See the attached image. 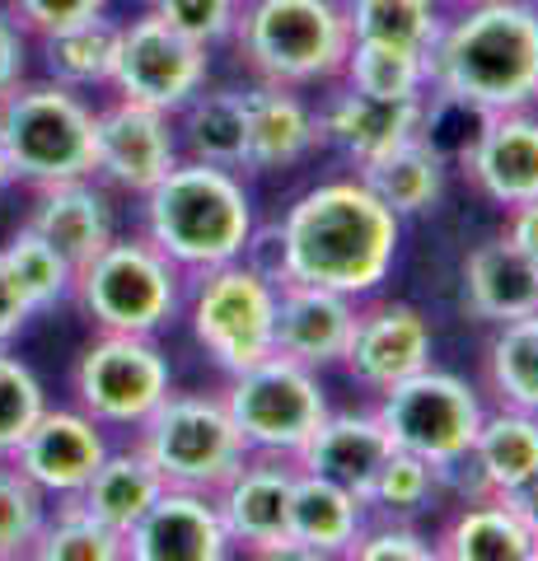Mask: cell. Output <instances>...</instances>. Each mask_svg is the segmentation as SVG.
I'll list each match as a JSON object with an SVG mask.
<instances>
[{
  "label": "cell",
  "mask_w": 538,
  "mask_h": 561,
  "mask_svg": "<svg viewBox=\"0 0 538 561\" xmlns=\"http://www.w3.org/2000/svg\"><path fill=\"white\" fill-rule=\"evenodd\" d=\"M28 557L38 561H127L123 534H113L108 524H99L80 505V496H61L57 505H47V519L38 538H33Z\"/></svg>",
  "instance_id": "35"
},
{
  "label": "cell",
  "mask_w": 538,
  "mask_h": 561,
  "mask_svg": "<svg viewBox=\"0 0 538 561\" xmlns=\"http://www.w3.org/2000/svg\"><path fill=\"white\" fill-rule=\"evenodd\" d=\"M47 496L33 486L20 463L0 459V561H20L28 557L33 538H38L43 519H47Z\"/></svg>",
  "instance_id": "38"
},
{
  "label": "cell",
  "mask_w": 538,
  "mask_h": 561,
  "mask_svg": "<svg viewBox=\"0 0 538 561\" xmlns=\"http://www.w3.org/2000/svg\"><path fill=\"white\" fill-rule=\"evenodd\" d=\"M431 351H436V332L422 309L408 300H375L356 305L352 337H346L337 365L366 393H385L389 383L426 370Z\"/></svg>",
  "instance_id": "15"
},
{
  "label": "cell",
  "mask_w": 538,
  "mask_h": 561,
  "mask_svg": "<svg viewBox=\"0 0 538 561\" xmlns=\"http://www.w3.org/2000/svg\"><path fill=\"white\" fill-rule=\"evenodd\" d=\"M47 408V389L43 379L28 370L20 356L0 351V459H10L20 440L33 431V421Z\"/></svg>",
  "instance_id": "39"
},
{
  "label": "cell",
  "mask_w": 538,
  "mask_h": 561,
  "mask_svg": "<svg viewBox=\"0 0 538 561\" xmlns=\"http://www.w3.org/2000/svg\"><path fill=\"white\" fill-rule=\"evenodd\" d=\"M206 80H211V47L164 24L154 10L117 24V61L108 80L113 99L146 103L173 117L197 90H206Z\"/></svg>",
  "instance_id": "12"
},
{
  "label": "cell",
  "mask_w": 538,
  "mask_h": 561,
  "mask_svg": "<svg viewBox=\"0 0 538 561\" xmlns=\"http://www.w3.org/2000/svg\"><path fill=\"white\" fill-rule=\"evenodd\" d=\"M225 412H230L234 431L244 435L249 454H282V459H300L309 435L323 426L328 393L319 383V370L272 351L257 365L239 375H225Z\"/></svg>",
  "instance_id": "10"
},
{
  "label": "cell",
  "mask_w": 538,
  "mask_h": 561,
  "mask_svg": "<svg viewBox=\"0 0 538 561\" xmlns=\"http://www.w3.org/2000/svg\"><path fill=\"white\" fill-rule=\"evenodd\" d=\"M393 454V440L379 426L375 408L370 412H328L323 426L309 435V445L300 449L305 472H319V478H333L342 486H352L356 496H366L379 463Z\"/></svg>",
  "instance_id": "27"
},
{
  "label": "cell",
  "mask_w": 538,
  "mask_h": 561,
  "mask_svg": "<svg viewBox=\"0 0 538 561\" xmlns=\"http://www.w3.org/2000/svg\"><path fill=\"white\" fill-rule=\"evenodd\" d=\"M436 557L449 561H538V515L515 496L478 491L436 538Z\"/></svg>",
  "instance_id": "24"
},
{
  "label": "cell",
  "mask_w": 538,
  "mask_h": 561,
  "mask_svg": "<svg viewBox=\"0 0 538 561\" xmlns=\"http://www.w3.org/2000/svg\"><path fill=\"white\" fill-rule=\"evenodd\" d=\"M370 505L366 496H356L352 486H342L333 478H319V472H305L295 478V496H290V548L286 557H346V548L356 542V534L366 529Z\"/></svg>",
  "instance_id": "25"
},
{
  "label": "cell",
  "mask_w": 538,
  "mask_h": 561,
  "mask_svg": "<svg viewBox=\"0 0 538 561\" xmlns=\"http://www.w3.org/2000/svg\"><path fill=\"white\" fill-rule=\"evenodd\" d=\"M230 47L253 80L319 90L342 76L352 24L342 0H244Z\"/></svg>",
  "instance_id": "4"
},
{
  "label": "cell",
  "mask_w": 538,
  "mask_h": 561,
  "mask_svg": "<svg viewBox=\"0 0 538 561\" xmlns=\"http://www.w3.org/2000/svg\"><path fill=\"white\" fill-rule=\"evenodd\" d=\"M463 309L492 328L538 313V262L506 234L478 243L463 257Z\"/></svg>",
  "instance_id": "26"
},
{
  "label": "cell",
  "mask_w": 538,
  "mask_h": 561,
  "mask_svg": "<svg viewBox=\"0 0 538 561\" xmlns=\"http://www.w3.org/2000/svg\"><path fill=\"white\" fill-rule=\"evenodd\" d=\"M141 234L187 276L249 257L257 239L253 197L239 169L179 160L141 197Z\"/></svg>",
  "instance_id": "3"
},
{
  "label": "cell",
  "mask_w": 538,
  "mask_h": 561,
  "mask_svg": "<svg viewBox=\"0 0 538 561\" xmlns=\"http://www.w3.org/2000/svg\"><path fill=\"white\" fill-rule=\"evenodd\" d=\"M38 197L28 206V230H38L47 243H57V253L80 272L94 253H103L117 239V216L113 197L99 179H66L33 187Z\"/></svg>",
  "instance_id": "22"
},
{
  "label": "cell",
  "mask_w": 538,
  "mask_h": 561,
  "mask_svg": "<svg viewBox=\"0 0 538 561\" xmlns=\"http://www.w3.org/2000/svg\"><path fill=\"white\" fill-rule=\"evenodd\" d=\"M501 234H506L519 253H529L538 262V197L511 206L506 210V230H501Z\"/></svg>",
  "instance_id": "45"
},
{
  "label": "cell",
  "mask_w": 538,
  "mask_h": 561,
  "mask_svg": "<svg viewBox=\"0 0 538 561\" xmlns=\"http://www.w3.org/2000/svg\"><path fill=\"white\" fill-rule=\"evenodd\" d=\"M356 43H389L408 51H431L445 28L440 0H342Z\"/></svg>",
  "instance_id": "32"
},
{
  "label": "cell",
  "mask_w": 538,
  "mask_h": 561,
  "mask_svg": "<svg viewBox=\"0 0 538 561\" xmlns=\"http://www.w3.org/2000/svg\"><path fill=\"white\" fill-rule=\"evenodd\" d=\"M160 491H164V478L154 472V463L136 445H127V449H108V454H103V463L94 468V478L84 482V491H80V505L99 524H108L113 534L127 538V529L150 511Z\"/></svg>",
  "instance_id": "29"
},
{
  "label": "cell",
  "mask_w": 538,
  "mask_h": 561,
  "mask_svg": "<svg viewBox=\"0 0 538 561\" xmlns=\"http://www.w3.org/2000/svg\"><path fill=\"white\" fill-rule=\"evenodd\" d=\"M28 319H33V309L24 300L20 280L10 276L5 257H0V351H10L14 342H20V332L28 328Z\"/></svg>",
  "instance_id": "44"
},
{
  "label": "cell",
  "mask_w": 538,
  "mask_h": 561,
  "mask_svg": "<svg viewBox=\"0 0 538 561\" xmlns=\"http://www.w3.org/2000/svg\"><path fill=\"white\" fill-rule=\"evenodd\" d=\"M440 5H445V10H459V5H468V0H440Z\"/></svg>",
  "instance_id": "47"
},
{
  "label": "cell",
  "mask_w": 538,
  "mask_h": 561,
  "mask_svg": "<svg viewBox=\"0 0 538 561\" xmlns=\"http://www.w3.org/2000/svg\"><path fill=\"white\" fill-rule=\"evenodd\" d=\"M346 90L370 94V99H431L426 80V51L389 47V43H356L342 61L337 76Z\"/></svg>",
  "instance_id": "34"
},
{
  "label": "cell",
  "mask_w": 538,
  "mask_h": 561,
  "mask_svg": "<svg viewBox=\"0 0 538 561\" xmlns=\"http://www.w3.org/2000/svg\"><path fill=\"white\" fill-rule=\"evenodd\" d=\"M5 10L38 43L61 28H76V24H90L99 14H108V0H5Z\"/></svg>",
  "instance_id": "42"
},
{
  "label": "cell",
  "mask_w": 538,
  "mask_h": 561,
  "mask_svg": "<svg viewBox=\"0 0 538 561\" xmlns=\"http://www.w3.org/2000/svg\"><path fill=\"white\" fill-rule=\"evenodd\" d=\"M356 305L342 290L305 286V280H276V351L309 370H328L342 360L346 337L356 323Z\"/></svg>",
  "instance_id": "21"
},
{
  "label": "cell",
  "mask_w": 538,
  "mask_h": 561,
  "mask_svg": "<svg viewBox=\"0 0 538 561\" xmlns=\"http://www.w3.org/2000/svg\"><path fill=\"white\" fill-rule=\"evenodd\" d=\"M463 468L473 472L478 491L515 496L525 511L538 515V416L515 408L488 412Z\"/></svg>",
  "instance_id": "23"
},
{
  "label": "cell",
  "mask_w": 538,
  "mask_h": 561,
  "mask_svg": "<svg viewBox=\"0 0 538 561\" xmlns=\"http://www.w3.org/2000/svg\"><path fill=\"white\" fill-rule=\"evenodd\" d=\"M440 482L445 478L426 459H416V454H408V449H393L375 472V482L366 491V505H370V515L412 519V515H422L426 505L436 501Z\"/></svg>",
  "instance_id": "37"
},
{
  "label": "cell",
  "mask_w": 538,
  "mask_h": 561,
  "mask_svg": "<svg viewBox=\"0 0 538 561\" xmlns=\"http://www.w3.org/2000/svg\"><path fill=\"white\" fill-rule=\"evenodd\" d=\"M525 5H538V0H525Z\"/></svg>",
  "instance_id": "48"
},
{
  "label": "cell",
  "mask_w": 538,
  "mask_h": 561,
  "mask_svg": "<svg viewBox=\"0 0 538 561\" xmlns=\"http://www.w3.org/2000/svg\"><path fill=\"white\" fill-rule=\"evenodd\" d=\"M323 146L319 113L305 103L300 90L286 84H263L244 90V173H276L295 169Z\"/></svg>",
  "instance_id": "20"
},
{
  "label": "cell",
  "mask_w": 538,
  "mask_h": 561,
  "mask_svg": "<svg viewBox=\"0 0 538 561\" xmlns=\"http://www.w3.org/2000/svg\"><path fill=\"white\" fill-rule=\"evenodd\" d=\"M108 449H113L108 431L90 412H80L76 402L71 408H51L47 402L43 416L33 421V431L24 435L10 459L20 463V472L47 501H61V496H80Z\"/></svg>",
  "instance_id": "16"
},
{
  "label": "cell",
  "mask_w": 538,
  "mask_h": 561,
  "mask_svg": "<svg viewBox=\"0 0 538 561\" xmlns=\"http://www.w3.org/2000/svg\"><path fill=\"white\" fill-rule=\"evenodd\" d=\"M239 5H244V0H150V10L160 14L164 24L187 33V38L202 43V47L230 43Z\"/></svg>",
  "instance_id": "40"
},
{
  "label": "cell",
  "mask_w": 538,
  "mask_h": 561,
  "mask_svg": "<svg viewBox=\"0 0 538 561\" xmlns=\"http://www.w3.org/2000/svg\"><path fill=\"white\" fill-rule=\"evenodd\" d=\"M463 169L468 183L501 210L538 197V103L482 117L473 146L463 150Z\"/></svg>",
  "instance_id": "19"
},
{
  "label": "cell",
  "mask_w": 538,
  "mask_h": 561,
  "mask_svg": "<svg viewBox=\"0 0 538 561\" xmlns=\"http://www.w3.org/2000/svg\"><path fill=\"white\" fill-rule=\"evenodd\" d=\"M352 561H436V542L422 529H412L408 519H366V529L356 534V542L346 548Z\"/></svg>",
  "instance_id": "41"
},
{
  "label": "cell",
  "mask_w": 538,
  "mask_h": 561,
  "mask_svg": "<svg viewBox=\"0 0 538 561\" xmlns=\"http://www.w3.org/2000/svg\"><path fill=\"white\" fill-rule=\"evenodd\" d=\"M356 179L366 183L398 220H408V216H426V210L440 206L449 169H445L440 146H431V140L416 131V136L403 140V146L379 154L375 164L356 169Z\"/></svg>",
  "instance_id": "28"
},
{
  "label": "cell",
  "mask_w": 538,
  "mask_h": 561,
  "mask_svg": "<svg viewBox=\"0 0 538 561\" xmlns=\"http://www.w3.org/2000/svg\"><path fill=\"white\" fill-rule=\"evenodd\" d=\"M488 389L501 408L538 416V313L496 323L488 342Z\"/></svg>",
  "instance_id": "33"
},
{
  "label": "cell",
  "mask_w": 538,
  "mask_h": 561,
  "mask_svg": "<svg viewBox=\"0 0 538 561\" xmlns=\"http://www.w3.org/2000/svg\"><path fill=\"white\" fill-rule=\"evenodd\" d=\"M0 146L14 183L47 187L66 179H94V103L57 80H20L0 94Z\"/></svg>",
  "instance_id": "5"
},
{
  "label": "cell",
  "mask_w": 538,
  "mask_h": 561,
  "mask_svg": "<svg viewBox=\"0 0 538 561\" xmlns=\"http://www.w3.org/2000/svg\"><path fill=\"white\" fill-rule=\"evenodd\" d=\"M14 187V169H10V154H5V146H0V197Z\"/></svg>",
  "instance_id": "46"
},
{
  "label": "cell",
  "mask_w": 538,
  "mask_h": 561,
  "mask_svg": "<svg viewBox=\"0 0 538 561\" xmlns=\"http://www.w3.org/2000/svg\"><path fill=\"white\" fill-rule=\"evenodd\" d=\"M398 243L403 220L352 173V179H323L286 206L272 262L263 267L276 280H305L352 300H370L393 272Z\"/></svg>",
  "instance_id": "1"
},
{
  "label": "cell",
  "mask_w": 538,
  "mask_h": 561,
  "mask_svg": "<svg viewBox=\"0 0 538 561\" xmlns=\"http://www.w3.org/2000/svg\"><path fill=\"white\" fill-rule=\"evenodd\" d=\"M0 257H5L10 276L20 280V290H24L33 313H47V309H57L76 295V267L57 253V243H47L38 230H28V225H20V230L10 234Z\"/></svg>",
  "instance_id": "36"
},
{
  "label": "cell",
  "mask_w": 538,
  "mask_h": 561,
  "mask_svg": "<svg viewBox=\"0 0 538 561\" xmlns=\"http://www.w3.org/2000/svg\"><path fill=\"white\" fill-rule=\"evenodd\" d=\"M123 542L127 561H225L234 552L216 496L187 486H164Z\"/></svg>",
  "instance_id": "17"
},
{
  "label": "cell",
  "mask_w": 538,
  "mask_h": 561,
  "mask_svg": "<svg viewBox=\"0 0 538 561\" xmlns=\"http://www.w3.org/2000/svg\"><path fill=\"white\" fill-rule=\"evenodd\" d=\"M28 61H33V38L20 28V20L0 5V94H10L14 84L28 76Z\"/></svg>",
  "instance_id": "43"
},
{
  "label": "cell",
  "mask_w": 538,
  "mask_h": 561,
  "mask_svg": "<svg viewBox=\"0 0 538 561\" xmlns=\"http://www.w3.org/2000/svg\"><path fill=\"white\" fill-rule=\"evenodd\" d=\"M173 389L169 356L154 337L99 332L71 370L76 408L90 412L103 431H136Z\"/></svg>",
  "instance_id": "11"
},
{
  "label": "cell",
  "mask_w": 538,
  "mask_h": 561,
  "mask_svg": "<svg viewBox=\"0 0 538 561\" xmlns=\"http://www.w3.org/2000/svg\"><path fill=\"white\" fill-rule=\"evenodd\" d=\"M375 416L393 440V449L426 459L440 478H455L478 440L488 408H482V398L468 379L426 365V370L389 383L375 402Z\"/></svg>",
  "instance_id": "9"
},
{
  "label": "cell",
  "mask_w": 538,
  "mask_h": 561,
  "mask_svg": "<svg viewBox=\"0 0 538 561\" xmlns=\"http://www.w3.org/2000/svg\"><path fill=\"white\" fill-rule=\"evenodd\" d=\"M71 300L84 309L99 332H136V337H160L183 313L187 272L160 253L146 234H117L108 249L94 253L76 272Z\"/></svg>",
  "instance_id": "6"
},
{
  "label": "cell",
  "mask_w": 538,
  "mask_h": 561,
  "mask_svg": "<svg viewBox=\"0 0 538 561\" xmlns=\"http://www.w3.org/2000/svg\"><path fill=\"white\" fill-rule=\"evenodd\" d=\"M431 94L478 117L538 103V5L468 0L426 51Z\"/></svg>",
  "instance_id": "2"
},
{
  "label": "cell",
  "mask_w": 538,
  "mask_h": 561,
  "mask_svg": "<svg viewBox=\"0 0 538 561\" xmlns=\"http://www.w3.org/2000/svg\"><path fill=\"white\" fill-rule=\"evenodd\" d=\"M183 160L239 169L244 160V90H197L173 113Z\"/></svg>",
  "instance_id": "30"
},
{
  "label": "cell",
  "mask_w": 538,
  "mask_h": 561,
  "mask_svg": "<svg viewBox=\"0 0 538 561\" xmlns=\"http://www.w3.org/2000/svg\"><path fill=\"white\" fill-rule=\"evenodd\" d=\"M295 478H300V463L282 459V454H249L230 472V482L216 491V511L225 534H230V548L253 557H286Z\"/></svg>",
  "instance_id": "14"
},
{
  "label": "cell",
  "mask_w": 538,
  "mask_h": 561,
  "mask_svg": "<svg viewBox=\"0 0 538 561\" xmlns=\"http://www.w3.org/2000/svg\"><path fill=\"white\" fill-rule=\"evenodd\" d=\"M38 57H43V76L66 84V90H80V94L108 90L113 61H117V24L108 14H99L90 24L61 28L51 38H38Z\"/></svg>",
  "instance_id": "31"
},
{
  "label": "cell",
  "mask_w": 538,
  "mask_h": 561,
  "mask_svg": "<svg viewBox=\"0 0 538 561\" xmlns=\"http://www.w3.org/2000/svg\"><path fill=\"white\" fill-rule=\"evenodd\" d=\"M183 313L197 346L225 375H239L276 351V276L253 257L187 276Z\"/></svg>",
  "instance_id": "7"
},
{
  "label": "cell",
  "mask_w": 538,
  "mask_h": 561,
  "mask_svg": "<svg viewBox=\"0 0 538 561\" xmlns=\"http://www.w3.org/2000/svg\"><path fill=\"white\" fill-rule=\"evenodd\" d=\"M183 160L173 117L131 99L94 108V179L108 192L141 202L164 173Z\"/></svg>",
  "instance_id": "13"
},
{
  "label": "cell",
  "mask_w": 538,
  "mask_h": 561,
  "mask_svg": "<svg viewBox=\"0 0 538 561\" xmlns=\"http://www.w3.org/2000/svg\"><path fill=\"white\" fill-rule=\"evenodd\" d=\"M136 449L154 463L164 486L216 491L249 459L244 435L234 431L220 393H173L131 431Z\"/></svg>",
  "instance_id": "8"
},
{
  "label": "cell",
  "mask_w": 538,
  "mask_h": 561,
  "mask_svg": "<svg viewBox=\"0 0 538 561\" xmlns=\"http://www.w3.org/2000/svg\"><path fill=\"white\" fill-rule=\"evenodd\" d=\"M328 90L333 94L319 108V136L352 169L375 164L379 154H389L426 127V99H370L346 90L342 80H333Z\"/></svg>",
  "instance_id": "18"
}]
</instances>
